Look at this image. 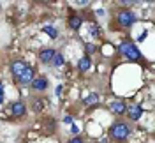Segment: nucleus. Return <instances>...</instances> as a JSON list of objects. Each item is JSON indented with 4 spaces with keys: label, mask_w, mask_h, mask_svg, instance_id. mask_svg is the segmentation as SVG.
<instances>
[{
    "label": "nucleus",
    "mask_w": 155,
    "mask_h": 143,
    "mask_svg": "<svg viewBox=\"0 0 155 143\" xmlns=\"http://www.w3.org/2000/svg\"><path fill=\"white\" fill-rule=\"evenodd\" d=\"M109 110L115 111L116 115H124L127 111V104L122 101V99H113V101L109 103Z\"/></svg>",
    "instance_id": "obj_7"
},
{
    "label": "nucleus",
    "mask_w": 155,
    "mask_h": 143,
    "mask_svg": "<svg viewBox=\"0 0 155 143\" xmlns=\"http://www.w3.org/2000/svg\"><path fill=\"white\" fill-rule=\"evenodd\" d=\"M51 66H55V67L64 66V55H62V53H55V57H53V60H51Z\"/></svg>",
    "instance_id": "obj_13"
},
{
    "label": "nucleus",
    "mask_w": 155,
    "mask_h": 143,
    "mask_svg": "<svg viewBox=\"0 0 155 143\" xmlns=\"http://www.w3.org/2000/svg\"><path fill=\"white\" fill-rule=\"evenodd\" d=\"M27 69V64H25V60H19V58H16V60H12L11 62V73H12V76H14V80L18 81L19 76L23 74V71Z\"/></svg>",
    "instance_id": "obj_4"
},
{
    "label": "nucleus",
    "mask_w": 155,
    "mask_h": 143,
    "mask_svg": "<svg viewBox=\"0 0 155 143\" xmlns=\"http://www.w3.org/2000/svg\"><path fill=\"white\" fill-rule=\"evenodd\" d=\"M127 113H129V118H130V120H139V118L143 117V106L137 104V103H132V104L129 106Z\"/></svg>",
    "instance_id": "obj_6"
},
{
    "label": "nucleus",
    "mask_w": 155,
    "mask_h": 143,
    "mask_svg": "<svg viewBox=\"0 0 155 143\" xmlns=\"http://www.w3.org/2000/svg\"><path fill=\"white\" fill-rule=\"evenodd\" d=\"M132 133V129H130V125L124 122V120H118L115 124L111 125V129H109V136L115 140V141H125L127 138L130 136Z\"/></svg>",
    "instance_id": "obj_1"
},
{
    "label": "nucleus",
    "mask_w": 155,
    "mask_h": 143,
    "mask_svg": "<svg viewBox=\"0 0 155 143\" xmlns=\"http://www.w3.org/2000/svg\"><path fill=\"white\" fill-rule=\"evenodd\" d=\"M67 23H69V27H71L72 30H79L81 29V23H83V18L78 16V14H71Z\"/></svg>",
    "instance_id": "obj_12"
},
{
    "label": "nucleus",
    "mask_w": 155,
    "mask_h": 143,
    "mask_svg": "<svg viewBox=\"0 0 155 143\" xmlns=\"http://www.w3.org/2000/svg\"><path fill=\"white\" fill-rule=\"evenodd\" d=\"M99 103V95L97 94H90L88 97H85V104L87 106H95Z\"/></svg>",
    "instance_id": "obj_14"
},
{
    "label": "nucleus",
    "mask_w": 155,
    "mask_h": 143,
    "mask_svg": "<svg viewBox=\"0 0 155 143\" xmlns=\"http://www.w3.org/2000/svg\"><path fill=\"white\" fill-rule=\"evenodd\" d=\"M4 103V83L0 81V104Z\"/></svg>",
    "instance_id": "obj_19"
},
{
    "label": "nucleus",
    "mask_w": 155,
    "mask_h": 143,
    "mask_svg": "<svg viewBox=\"0 0 155 143\" xmlns=\"http://www.w3.org/2000/svg\"><path fill=\"white\" fill-rule=\"evenodd\" d=\"M44 32H46V34H48L51 39H57V37H58L57 29H53V27H44Z\"/></svg>",
    "instance_id": "obj_15"
},
{
    "label": "nucleus",
    "mask_w": 155,
    "mask_h": 143,
    "mask_svg": "<svg viewBox=\"0 0 155 143\" xmlns=\"http://www.w3.org/2000/svg\"><path fill=\"white\" fill-rule=\"evenodd\" d=\"M64 122H67V124H71V122H72V118H71V117H65V118H64Z\"/></svg>",
    "instance_id": "obj_21"
},
{
    "label": "nucleus",
    "mask_w": 155,
    "mask_h": 143,
    "mask_svg": "<svg viewBox=\"0 0 155 143\" xmlns=\"http://www.w3.org/2000/svg\"><path fill=\"white\" fill-rule=\"evenodd\" d=\"M90 32H92V36H94V37H99V36H101V34H99V29H97L95 25H92V27H90Z\"/></svg>",
    "instance_id": "obj_16"
},
{
    "label": "nucleus",
    "mask_w": 155,
    "mask_h": 143,
    "mask_svg": "<svg viewBox=\"0 0 155 143\" xmlns=\"http://www.w3.org/2000/svg\"><path fill=\"white\" fill-rule=\"evenodd\" d=\"M134 21H136V14L132 12V11L120 9L118 12H116V23H118L120 27H124V29H129Z\"/></svg>",
    "instance_id": "obj_3"
},
{
    "label": "nucleus",
    "mask_w": 155,
    "mask_h": 143,
    "mask_svg": "<svg viewBox=\"0 0 155 143\" xmlns=\"http://www.w3.org/2000/svg\"><path fill=\"white\" fill-rule=\"evenodd\" d=\"M34 74H35V71H34V67H30V66H27V69L23 71V74L19 76V80H18V83H21V85H30L32 81H34Z\"/></svg>",
    "instance_id": "obj_5"
},
{
    "label": "nucleus",
    "mask_w": 155,
    "mask_h": 143,
    "mask_svg": "<svg viewBox=\"0 0 155 143\" xmlns=\"http://www.w3.org/2000/svg\"><path fill=\"white\" fill-rule=\"evenodd\" d=\"M118 49H120V53H122L125 58H129V60H134V62L141 60V53H139V49H137V46H136L134 43L125 41V43H122V44H120Z\"/></svg>",
    "instance_id": "obj_2"
},
{
    "label": "nucleus",
    "mask_w": 155,
    "mask_h": 143,
    "mask_svg": "<svg viewBox=\"0 0 155 143\" xmlns=\"http://www.w3.org/2000/svg\"><path fill=\"white\" fill-rule=\"evenodd\" d=\"M71 133H72V134H78V133H79V129H78L76 125L72 124V127H71Z\"/></svg>",
    "instance_id": "obj_20"
},
{
    "label": "nucleus",
    "mask_w": 155,
    "mask_h": 143,
    "mask_svg": "<svg viewBox=\"0 0 155 143\" xmlns=\"http://www.w3.org/2000/svg\"><path fill=\"white\" fill-rule=\"evenodd\" d=\"M55 49H51V48H48V49H42L41 53H39V60L42 62V64H51V60H53V57H55Z\"/></svg>",
    "instance_id": "obj_8"
},
{
    "label": "nucleus",
    "mask_w": 155,
    "mask_h": 143,
    "mask_svg": "<svg viewBox=\"0 0 155 143\" xmlns=\"http://www.w3.org/2000/svg\"><path fill=\"white\" fill-rule=\"evenodd\" d=\"M85 49H87L88 53H94V51H95V44H90V43H88L87 46H85Z\"/></svg>",
    "instance_id": "obj_18"
},
{
    "label": "nucleus",
    "mask_w": 155,
    "mask_h": 143,
    "mask_svg": "<svg viewBox=\"0 0 155 143\" xmlns=\"http://www.w3.org/2000/svg\"><path fill=\"white\" fill-rule=\"evenodd\" d=\"M67 143H85V141H83V140H81L79 136H74V138H71V140H69Z\"/></svg>",
    "instance_id": "obj_17"
},
{
    "label": "nucleus",
    "mask_w": 155,
    "mask_h": 143,
    "mask_svg": "<svg viewBox=\"0 0 155 143\" xmlns=\"http://www.w3.org/2000/svg\"><path fill=\"white\" fill-rule=\"evenodd\" d=\"M25 113H27V108H25V104H23L21 101L12 103V115H14V117L21 118V117H25Z\"/></svg>",
    "instance_id": "obj_10"
},
{
    "label": "nucleus",
    "mask_w": 155,
    "mask_h": 143,
    "mask_svg": "<svg viewBox=\"0 0 155 143\" xmlns=\"http://www.w3.org/2000/svg\"><path fill=\"white\" fill-rule=\"evenodd\" d=\"M46 87H48V80H46L44 76L34 78V81H32V88H34V90L42 92V90H46Z\"/></svg>",
    "instance_id": "obj_9"
},
{
    "label": "nucleus",
    "mask_w": 155,
    "mask_h": 143,
    "mask_svg": "<svg viewBox=\"0 0 155 143\" xmlns=\"http://www.w3.org/2000/svg\"><path fill=\"white\" fill-rule=\"evenodd\" d=\"M92 67V58L85 55V57L79 58V62H78V69H79V73H87L88 69Z\"/></svg>",
    "instance_id": "obj_11"
}]
</instances>
